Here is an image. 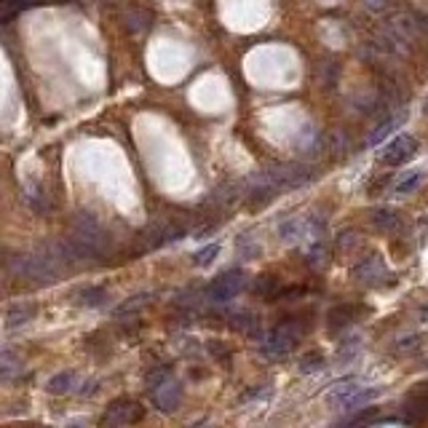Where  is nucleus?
Wrapping results in <instances>:
<instances>
[{
  "instance_id": "f257e3e1",
  "label": "nucleus",
  "mask_w": 428,
  "mask_h": 428,
  "mask_svg": "<svg viewBox=\"0 0 428 428\" xmlns=\"http://www.w3.org/2000/svg\"><path fill=\"white\" fill-rule=\"evenodd\" d=\"M70 239H73L88 257L102 254L110 246L108 233H105V228L99 225V220L91 212H78L75 217H73V236H70Z\"/></svg>"
},
{
  "instance_id": "f03ea898",
  "label": "nucleus",
  "mask_w": 428,
  "mask_h": 428,
  "mask_svg": "<svg viewBox=\"0 0 428 428\" xmlns=\"http://www.w3.org/2000/svg\"><path fill=\"white\" fill-rule=\"evenodd\" d=\"M59 257L54 252L43 254H16L11 257V273L22 276V278H35V281H54L59 273Z\"/></svg>"
},
{
  "instance_id": "7ed1b4c3",
  "label": "nucleus",
  "mask_w": 428,
  "mask_h": 428,
  "mask_svg": "<svg viewBox=\"0 0 428 428\" xmlns=\"http://www.w3.org/2000/svg\"><path fill=\"white\" fill-rule=\"evenodd\" d=\"M417 153V140L409 134H399L380 150V164L383 166H402Z\"/></svg>"
},
{
  "instance_id": "20e7f679",
  "label": "nucleus",
  "mask_w": 428,
  "mask_h": 428,
  "mask_svg": "<svg viewBox=\"0 0 428 428\" xmlns=\"http://www.w3.org/2000/svg\"><path fill=\"white\" fill-rule=\"evenodd\" d=\"M244 284H246V276L241 271H228L220 278H214V284L209 286L207 295L212 303H231L233 297L244 289Z\"/></svg>"
},
{
  "instance_id": "39448f33",
  "label": "nucleus",
  "mask_w": 428,
  "mask_h": 428,
  "mask_svg": "<svg viewBox=\"0 0 428 428\" xmlns=\"http://www.w3.org/2000/svg\"><path fill=\"white\" fill-rule=\"evenodd\" d=\"M295 345H297V332L292 330L289 324H281V327H276V330L268 335L265 351L271 353V356H286Z\"/></svg>"
},
{
  "instance_id": "423d86ee",
  "label": "nucleus",
  "mask_w": 428,
  "mask_h": 428,
  "mask_svg": "<svg viewBox=\"0 0 428 428\" xmlns=\"http://www.w3.org/2000/svg\"><path fill=\"white\" fill-rule=\"evenodd\" d=\"M153 399L164 412H172V409H177L179 399H182V385L172 380V377H166L158 385H153Z\"/></svg>"
},
{
  "instance_id": "0eeeda50",
  "label": "nucleus",
  "mask_w": 428,
  "mask_h": 428,
  "mask_svg": "<svg viewBox=\"0 0 428 428\" xmlns=\"http://www.w3.org/2000/svg\"><path fill=\"white\" fill-rule=\"evenodd\" d=\"M142 417V407L137 402H129V399H121L108 409L105 415V423H113V426H126V423H134Z\"/></svg>"
},
{
  "instance_id": "6e6552de",
  "label": "nucleus",
  "mask_w": 428,
  "mask_h": 428,
  "mask_svg": "<svg viewBox=\"0 0 428 428\" xmlns=\"http://www.w3.org/2000/svg\"><path fill=\"white\" fill-rule=\"evenodd\" d=\"M78 385V375L73 370H65V372H56L48 383H46V391L54 396H62V394H73Z\"/></svg>"
},
{
  "instance_id": "1a4fd4ad",
  "label": "nucleus",
  "mask_w": 428,
  "mask_h": 428,
  "mask_svg": "<svg viewBox=\"0 0 428 428\" xmlns=\"http://www.w3.org/2000/svg\"><path fill=\"white\" fill-rule=\"evenodd\" d=\"M359 388H362V385H356V380H343V383H338L330 391V394H327V399H330V402H335V404L345 407V402H348V399H351V396L356 394Z\"/></svg>"
},
{
  "instance_id": "9d476101",
  "label": "nucleus",
  "mask_w": 428,
  "mask_h": 428,
  "mask_svg": "<svg viewBox=\"0 0 428 428\" xmlns=\"http://www.w3.org/2000/svg\"><path fill=\"white\" fill-rule=\"evenodd\" d=\"M402 123H404V113H396V115H391V118H385V121L380 123L377 129H375L372 137H370V145H380L385 137L394 132L396 126H402Z\"/></svg>"
},
{
  "instance_id": "9b49d317",
  "label": "nucleus",
  "mask_w": 428,
  "mask_h": 428,
  "mask_svg": "<svg viewBox=\"0 0 428 428\" xmlns=\"http://www.w3.org/2000/svg\"><path fill=\"white\" fill-rule=\"evenodd\" d=\"M150 14L147 11H140V9H134V11L126 14V27L132 30V33H142V30H147L150 27Z\"/></svg>"
},
{
  "instance_id": "f8f14e48",
  "label": "nucleus",
  "mask_w": 428,
  "mask_h": 428,
  "mask_svg": "<svg viewBox=\"0 0 428 428\" xmlns=\"http://www.w3.org/2000/svg\"><path fill=\"white\" fill-rule=\"evenodd\" d=\"M105 300H108V292H105L102 286H88V289L80 292V306H86V308H99Z\"/></svg>"
},
{
  "instance_id": "ddd939ff",
  "label": "nucleus",
  "mask_w": 428,
  "mask_h": 428,
  "mask_svg": "<svg viewBox=\"0 0 428 428\" xmlns=\"http://www.w3.org/2000/svg\"><path fill=\"white\" fill-rule=\"evenodd\" d=\"M33 316H35L33 306H14L11 310H9L6 321H9V327H19V324H27Z\"/></svg>"
},
{
  "instance_id": "4468645a",
  "label": "nucleus",
  "mask_w": 428,
  "mask_h": 428,
  "mask_svg": "<svg viewBox=\"0 0 428 428\" xmlns=\"http://www.w3.org/2000/svg\"><path fill=\"white\" fill-rule=\"evenodd\" d=\"M24 190H27V193H24V198L30 201V207L38 209V212H43V209H48V201H46L43 190L35 185V182H27V185H24Z\"/></svg>"
},
{
  "instance_id": "2eb2a0df",
  "label": "nucleus",
  "mask_w": 428,
  "mask_h": 428,
  "mask_svg": "<svg viewBox=\"0 0 428 428\" xmlns=\"http://www.w3.org/2000/svg\"><path fill=\"white\" fill-rule=\"evenodd\" d=\"M407 412H409L407 420H426L428 417V396H415V399L409 402V407H407Z\"/></svg>"
},
{
  "instance_id": "dca6fc26",
  "label": "nucleus",
  "mask_w": 428,
  "mask_h": 428,
  "mask_svg": "<svg viewBox=\"0 0 428 428\" xmlns=\"http://www.w3.org/2000/svg\"><path fill=\"white\" fill-rule=\"evenodd\" d=\"M372 222L377 225V228H383L385 233H391V231H396L399 228V217H396V212H375V217H372Z\"/></svg>"
},
{
  "instance_id": "f3484780",
  "label": "nucleus",
  "mask_w": 428,
  "mask_h": 428,
  "mask_svg": "<svg viewBox=\"0 0 428 428\" xmlns=\"http://www.w3.org/2000/svg\"><path fill=\"white\" fill-rule=\"evenodd\" d=\"M220 254V244H209V246H204L201 252L193 257V263L198 265V268H207V265L214 263V257Z\"/></svg>"
},
{
  "instance_id": "a211bd4d",
  "label": "nucleus",
  "mask_w": 428,
  "mask_h": 428,
  "mask_svg": "<svg viewBox=\"0 0 428 428\" xmlns=\"http://www.w3.org/2000/svg\"><path fill=\"white\" fill-rule=\"evenodd\" d=\"M321 364H324V356H321L318 351H310V353L303 356L300 370H303V372H318V370H321Z\"/></svg>"
},
{
  "instance_id": "6ab92c4d",
  "label": "nucleus",
  "mask_w": 428,
  "mask_h": 428,
  "mask_svg": "<svg viewBox=\"0 0 428 428\" xmlns=\"http://www.w3.org/2000/svg\"><path fill=\"white\" fill-rule=\"evenodd\" d=\"M420 179H423V174H420V172H415V174L404 177V179L396 185V190H399V193H409V190H415V187L420 185Z\"/></svg>"
},
{
  "instance_id": "aec40b11",
  "label": "nucleus",
  "mask_w": 428,
  "mask_h": 428,
  "mask_svg": "<svg viewBox=\"0 0 428 428\" xmlns=\"http://www.w3.org/2000/svg\"><path fill=\"white\" fill-rule=\"evenodd\" d=\"M145 300H147V295L132 297L129 303H123V306L118 308V313H132V310H137V308H142V306H145Z\"/></svg>"
},
{
  "instance_id": "412c9836",
  "label": "nucleus",
  "mask_w": 428,
  "mask_h": 428,
  "mask_svg": "<svg viewBox=\"0 0 428 428\" xmlns=\"http://www.w3.org/2000/svg\"><path fill=\"white\" fill-rule=\"evenodd\" d=\"M276 286H278V284H276L273 276H265V281H260V284H257V292H260V295H268V297H271V295H273Z\"/></svg>"
},
{
  "instance_id": "4be33fe9",
  "label": "nucleus",
  "mask_w": 428,
  "mask_h": 428,
  "mask_svg": "<svg viewBox=\"0 0 428 428\" xmlns=\"http://www.w3.org/2000/svg\"><path fill=\"white\" fill-rule=\"evenodd\" d=\"M9 377H11V370H3V372H0V380H9Z\"/></svg>"
}]
</instances>
